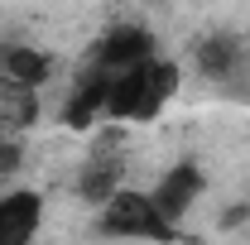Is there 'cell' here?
Here are the masks:
<instances>
[{"label": "cell", "mask_w": 250, "mask_h": 245, "mask_svg": "<svg viewBox=\"0 0 250 245\" xmlns=\"http://www.w3.org/2000/svg\"><path fill=\"white\" fill-rule=\"evenodd\" d=\"M183 87V67L164 53L130 62L125 72L111 77V96H106V121L111 125H149L164 116V106Z\"/></svg>", "instance_id": "1"}, {"label": "cell", "mask_w": 250, "mask_h": 245, "mask_svg": "<svg viewBox=\"0 0 250 245\" xmlns=\"http://www.w3.org/2000/svg\"><path fill=\"white\" fill-rule=\"evenodd\" d=\"M96 231L101 236H116V241H178L183 226H173L168 216L159 212V202L140 187H116L101 207H96Z\"/></svg>", "instance_id": "2"}, {"label": "cell", "mask_w": 250, "mask_h": 245, "mask_svg": "<svg viewBox=\"0 0 250 245\" xmlns=\"http://www.w3.org/2000/svg\"><path fill=\"white\" fill-rule=\"evenodd\" d=\"M149 53H159L154 34L145 29V24H135V20H121V24H111V29L87 48V58H82V62H92V67H101V72L116 77V72H125L130 62L149 58Z\"/></svg>", "instance_id": "3"}, {"label": "cell", "mask_w": 250, "mask_h": 245, "mask_svg": "<svg viewBox=\"0 0 250 245\" xmlns=\"http://www.w3.org/2000/svg\"><path fill=\"white\" fill-rule=\"evenodd\" d=\"M106 96H111V72L82 62L77 77H72V87H67V96H62L58 121L67 130H92L96 121H106Z\"/></svg>", "instance_id": "4"}, {"label": "cell", "mask_w": 250, "mask_h": 245, "mask_svg": "<svg viewBox=\"0 0 250 245\" xmlns=\"http://www.w3.org/2000/svg\"><path fill=\"white\" fill-rule=\"evenodd\" d=\"M207 192V173H202V163L197 159H178V163H168L164 168V178L149 187V197L159 202V212L168 216L173 226H183V216L197 207V197Z\"/></svg>", "instance_id": "5"}, {"label": "cell", "mask_w": 250, "mask_h": 245, "mask_svg": "<svg viewBox=\"0 0 250 245\" xmlns=\"http://www.w3.org/2000/svg\"><path fill=\"white\" fill-rule=\"evenodd\" d=\"M125 149H121V135H101L96 140L92 159L82 163V173H77V197L87 202V207H101L116 187L125 183Z\"/></svg>", "instance_id": "6"}, {"label": "cell", "mask_w": 250, "mask_h": 245, "mask_svg": "<svg viewBox=\"0 0 250 245\" xmlns=\"http://www.w3.org/2000/svg\"><path fill=\"white\" fill-rule=\"evenodd\" d=\"M188 53H192V67L207 82H231L246 67V39H236L226 29H212V34H197Z\"/></svg>", "instance_id": "7"}, {"label": "cell", "mask_w": 250, "mask_h": 245, "mask_svg": "<svg viewBox=\"0 0 250 245\" xmlns=\"http://www.w3.org/2000/svg\"><path fill=\"white\" fill-rule=\"evenodd\" d=\"M43 226V197L34 187L0 192V245H29Z\"/></svg>", "instance_id": "8"}, {"label": "cell", "mask_w": 250, "mask_h": 245, "mask_svg": "<svg viewBox=\"0 0 250 245\" xmlns=\"http://www.w3.org/2000/svg\"><path fill=\"white\" fill-rule=\"evenodd\" d=\"M43 111L39 101V87L29 82H0V144L5 140H24Z\"/></svg>", "instance_id": "9"}, {"label": "cell", "mask_w": 250, "mask_h": 245, "mask_svg": "<svg viewBox=\"0 0 250 245\" xmlns=\"http://www.w3.org/2000/svg\"><path fill=\"white\" fill-rule=\"evenodd\" d=\"M48 77H53V53H43L34 43H0V82L43 87Z\"/></svg>", "instance_id": "10"}, {"label": "cell", "mask_w": 250, "mask_h": 245, "mask_svg": "<svg viewBox=\"0 0 250 245\" xmlns=\"http://www.w3.org/2000/svg\"><path fill=\"white\" fill-rule=\"evenodd\" d=\"M24 163V140H5L0 144V173H15Z\"/></svg>", "instance_id": "11"}]
</instances>
